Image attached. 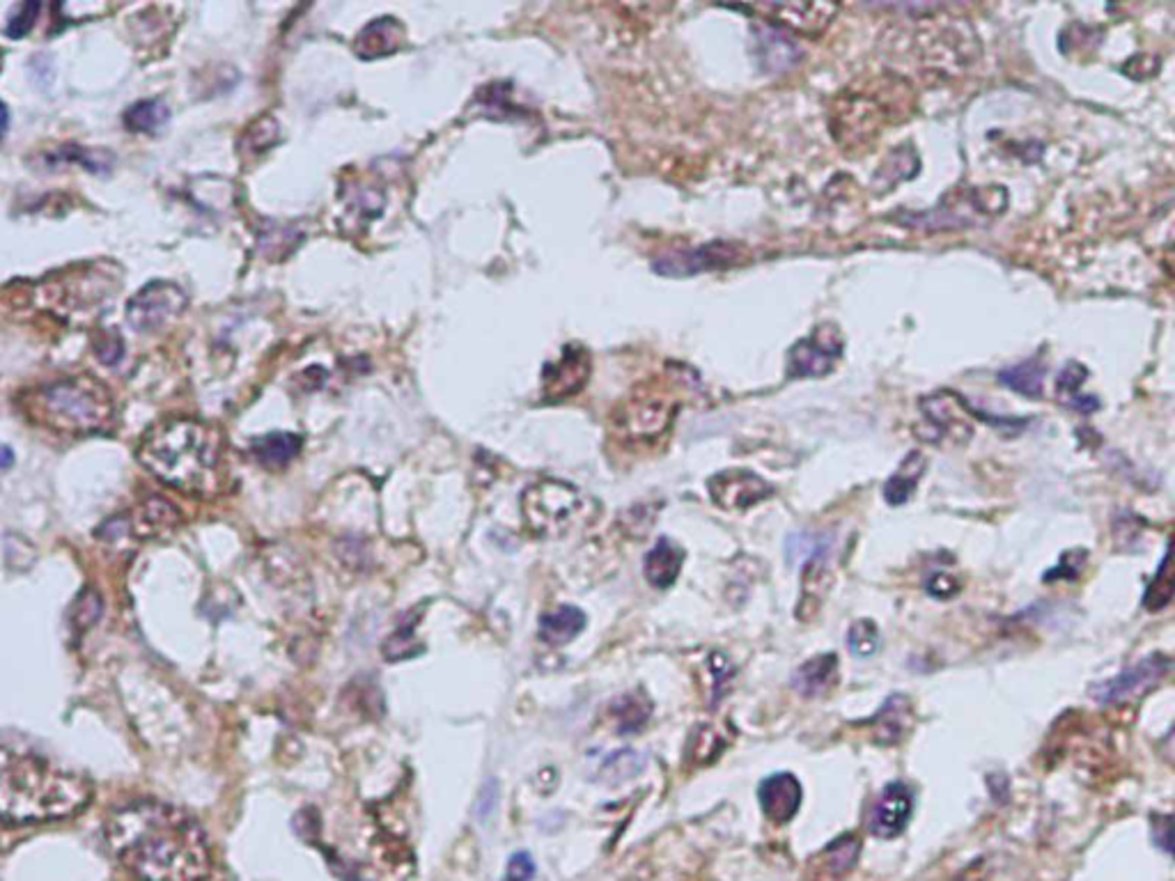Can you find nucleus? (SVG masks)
<instances>
[{"instance_id":"obj_1","label":"nucleus","mask_w":1175,"mask_h":881,"mask_svg":"<svg viewBox=\"0 0 1175 881\" xmlns=\"http://www.w3.org/2000/svg\"><path fill=\"white\" fill-rule=\"evenodd\" d=\"M106 843L140 881H202L211 870L205 829L173 803L138 801L115 810Z\"/></svg>"},{"instance_id":"obj_2","label":"nucleus","mask_w":1175,"mask_h":881,"mask_svg":"<svg viewBox=\"0 0 1175 881\" xmlns=\"http://www.w3.org/2000/svg\"><path fill=\"white\" fill-rule=\"evenodd\" d=\"M92 799V783L60 764L0 747V820L37 824L79 813Z\"/></svg>"},{"instance_id":"obj_3","label":"nucleus","mask_w":1175,"mask_h":881,"mask_svg":"<svg viewBox=\"0 0 1175 881\" xmlns=\"http://www.w3.org/2000/svg\"><path fill=\"white\" fill-rule=\"evenodd\" d=\"M138 461L179 492L209 496L221 478V434L191 419L163 421L140 440Z\"/></svg>"},{"instance_id":"obj_4","label":"nucleus","mask_w":1175,"mask_h":881,"mask_svg":"<svg viewBox=\"0 0 1175 881\" xmlns=\"http://www.w3.org/2000/svg\"><path fill=\"white\" fill-rule=\"evenodd\" d=\"M905 81L888 79V85L877 87L868 83L861 90H842L831 113V129L842 148H865L893 122L905 120L911 113V90H903Z\"/></svg>"},{"instance_id":"obj_5","label":"nucleus","mask_w":1175,"mask_h":881,"mask_svg":"<svg viewBox=\"0 0 1175 881\" xmlns=\"http://www.w3.org/2000/svg\"><path fill=\"white\" fill-rule=\"evenodd\" d=\"M33 409L37 421L67 434L104 432L113 423L108 390L92 379H62L39 386Z\"/></svg>"},{"instance_id":"obj_6","label":"nucleus","mask_w":1175,"mask_h":881,"mask_svg":"<svg viewBox=\"0 0 1175 881\" xmlns=\"http://www.w3.org/2000/svg\"><path fill=\"white\" fill-rule=\"evenodd\" d=\"M583 507L585 496L574 484L545 478L522 494V521L537 538H560L579 524Z\"/></svg>"},{"instance_id":"obj_7","label":"nucleus","mask_w":1175,"mask_h":881,"mask_svg":"<svg viewBox=\"0 0 1175 881\" xmlns=\"http://www.w3.org/2000/svg\"><path fill=\"white\" fill-rule=\"evenodd\" d=\"M186 292L168 281H152L127 304V324L136 333H159L186 310Z\"/></svg>"},{"instance_id":"obj_8","label":"nucleus","mask_w":1175,"mask_h":881,"mask_svg":"<svg viewBox=\"0 0 1175 881\" xmlns=\"http://www.w3.org/2000/svg\"><path fill=\"white\" fill-rule=\"evenodd\" d=\"M845 342L834 324H819L811 336L799 340L788 354V377H825L842 356Z\"/></svg>"},{"instance_id":"obj_9","label":"nucleus","mask_w":1175,"mask_h":881,"mask_svg":"<svg viewBox=\"0 0 1175 881\" xmlns=\"http://www.w3.org/2000/svg\"><path fill=\"white\" fill-rule=\"evenodd\" d=\"M744 258H746L744 246L731 244V242H712V244H702L698 248L668 252L664 255V258L654 260L652 269L666 278H689L702 271L731 269L744 262Z\"/></svg>"},{"instance_id":"obj_10","label":"nucleus","mask_w":1175,"mask_h":881,"mask_svg":"<svg viewBox=\"0 0 1175 881\" xmlns=\"http://www.w3.org/2000/svg\"><path fill=\"white\" fill-rule=\"evenodd\" d=\"M751 14H758L771 23V28H786L792 33H802L806 37L822 35L834 21L838 5L829 3H763L737 8Z\"/></svg>"},{"instance_id":"obj_11","label":"nucleus","mask_w":1175,"mask_h":881,"mask_svg":"<svg viewBox=\"0 0 1175 881\" xmlns=\"http://www.w3.org/2000/svg\"><path fill=\"white\" fill-rule=\"evenodd\" d=\"M708 490L712 501L731 513H744L773 494V486L765 478L746 469H731L712 475Z\"/></svg>"},{"instance_id":"obj_12","label":"nucleus","mask_w":1175,"mask_h":881,"mask_svg":"<svg viewBox=\"0 0 1175 881\" xmlns=\"http://www.w3.org/2000/svg\"><path fill=\"white\" fill-rule=\"evenodd\" d=\"M1168 670H1171V659L1164 655H1153L1143 659L1139 666L1120 672L1118 678L1095 684L1091 689V695L1097 703H1104V705L1120 703L1130 698V695L1153 689Z\"/></svg>"},{"instance_id":"obj_13","label":"nucleus","mask_w":1175,"mask_h":881,"mask_svg":"<svg viewBox=\"0 0 1175 881\" xmlns=\"http://www.w3.org/2000/svg\"><path fill=\"white\" fill-rule=\"evenodd\" d=\"M914 810V797L905 783H888L871 808L868 829L873 836L891 841L907 829Z\"/></svg>"},{"instance_id":"obj_14","label":"nucleus","mask_w":1175,"mask_h":881,"mask_svg":"<svg viewBox=\"0 0 1175 881\" xmlns=\"http://www.w3.org/2000/svg\"><path fill=\"white\" fill-rule=\"evenodd\" d=\"M588 377H591V356H588L583 346L570 344L562 350L558 361L545 365L543 386L547 398L562 400L579 392Z\"/></svg>"},{"instance_id":"obj_15","label":"nucleus","mask_w":1175,"mask_h":881,"mask_svg":"<svg viewBox=\"0 0 1175 881\" xmlns=\"http://www.w3.org/2000/svg\"><path fill=\"white\" fill-rule=\"evenodd\" d=\"M758 799H760L763 813L769 822L788 824L796 815L804 795H802V785H799L796 776L781 772V774L767 776L760 783Z\"/></svg>"},{"instance_id":"obj_16","label":"nucleus","mask_w":1175,"mask_h":881,"mask_svg":"<svg viewBox=\"0 0 1175 881\" xmlns=\"http://www.w3.org/2000/svg\"><path fill=\"white\" fill-rule=\"evenodd\" d=\"M834 540L822 536L817 547L811 551V555L804 559V574H802V599H799V618L808 609L806 620L813 618V611L819 609L822 599L827 595L829 586V555H831Z\"/></svg>"},{"instance_id":"obj_17","label":"nucleus","mask_w":1175,"mask_h":881,"mask_svg":"<svg viewBox=\"0 0 1175 881\" xmlns=\"http://www.w3.org/2000/svg\"><path fill=\"white\" fill-rule=\"evenodd\" d=\"M673 419V411L664 400L643 398L625 404L618 413L620 427L633 438L660 436Z\"/></svg>"},{"instance_id":"obj_18","label":"nucleus","mask_w":1175,"mask_h":881,"mask_svg":"<svg viewBox=\"0 0 1175 881\" xmlns=\"http://www.w3.org/2000/svg\"><path fill=\"white\" fill-rule=\"evenodd\" d=\"M405 37L407 33L403 23L393 16H382V19L370 21L368 26H363V31L357 35L354 51L363 60L384 58L403 49Z\"/></svg>"},{"instance_id":"obj_19","label":"nucleus","mask_w":1175,"mask_h":881,"mask_svg":"<svg viewBox=\"0 0 1175 881\" xmlns=\"http://www.w3.org/2000/svg\"><path fill=\"white\" fill-rule=\"evenodd\" d=\"M859 854L861 843L857 841V836H840L817 854L808 881H840L845 874L854 870Z\"/></svg>"},{"instance_id":"obj_20","label":"nucleus","mask_w":1175,"mask_h":881,"mask_svg":"<svg viewBox=\"0 0 1175 881\" xmlns=\"http://www.w3.org/2000/svg\"><path fill=\"white\" fill-rule=\"evenodd\" d=\"M683 563H685V551L675 542H671L668 538H662L645 553V561H643L645 582L656 590H666L677 582Z\"/></svg>"},{"instance_id":"obj_21","label":"nucleus","mask_w":1175,"mask_h":881,"mask_svg":"<svg viewBox=\"0 0 1175 881\" xmlns=\"http://www.w3.org/2000/svg\"><path fill=\"white\" fill-rule=\"evenodd\" d=\"M802 56L804 54L796 46V42L783 35L781 31L777 28L758 31V60L765 72H771V74L788 72V69H794L799 62H802Z\"/></svg>"},{"instance_id":"obj_22","label":"nucleus","mask_w":1175,"mask_h":881,"mask_svg":"<svg viewBox=\"0 0 1175 881\" xmlns=\"http://www.w3.org/2000/svg\"><path fill=\"white\" fill-rule=\"evenodd\" d=\"M838 678V657L836 655H817L806 663L799 666L792 676V689L802 693L804 698H817L829 693Z\"/></svg>"},{"instance_id":"obj_23","label":"nucleus","mask_w":1175,"mask_h":881,"mask_svg":"<svg viewBox=\"0 0 1175 881\" xmlns=\"http://www.w3.org/2000/svg\"><path fill=\"white\" fill-rule=\"evenodd\" d=\"M585 630V613L577 607H558L539 618L537 636L551 647H562L572 643Z\"/></svg>"},{"instance_id":"obj_24","label":"nucleus","mask_w":1175,"mask_h":881,"mask_svg":"<svg viewBox=\"0 0 1175 881\" xmlns=\"http://www.w3.org/2000/svg\"><path fill=\"white\" fill-rule=\"evenodd\" d=\"M865 726L875 728L880 744H898L900 737L911 726V703L907 701V695H891Z\"/></svg>"},{"instance_id":"obj_25","label":"nucleus","mask_w":1175,"mask_h":881,"mask_svg":"<svg viewBox=\"0 0 1175 881\" xmlns=\"http://www.w3.org/2000/svg\"><path fill=\"white\" fill-rule=\"evenodd\" d=\"M179 521H182L179 509L171 501L159 498V496L148 498L133 515V524L140 538L168 536V532H173L179 526Z\"/></svg>"},{"instance_id":"obj_26","label":"nucleus","mask_w":1175,"mask_h":881,"mask_svg":"<svg viewBox=\"0 0 1175 881\" xmlns=\"http://www.w3.org/2000/svg\"><path fill=\"white\" fill-rule=\"evenodd\" d=\"M301 436L290 432H271L253 438L251 453L267 469H283L301 453Z\"/></svg>"},{"instance_id":"obj_27","label":"nucleus","mask_w":1175,"mask_h":881,"mask_svg":"<svg viewBox=\"0 0 1175 881\" xmlns=\"http://www.w3.org/2000/svg\"><path fill=\"white\" fill-rule=\"evenodd\" d=\"M926 469H928L926 457H923L919 450L909 453V455L903 459L900 469L886 480V484H884V498H886L891 505H903V503H907V501L911 498V494L916 492V486H919V482H921Z\"/></svg>"},{"instance_id":"obj_28","label":"nucleus","mask_w":1175,"mask_h":881,"mask_svg":"<svg viewBox=\"0 0 1175 881\" xmlns=\"http://www.w3.org/2000/svg\"><path fill=\"white\" fill-rule=\"evenodd\" d=\"M610 714L620 735H637L643 730L652 716V703L643 691H631L610 703Z\"/></svg>"},{"instance_id":"obj_29","label":"nucleus","mask_w":1175,"mask_h":881,"mask_svg":"<svg viewBox=\"0 0 1175 881\" xmlns=\"http://www.w3.org/2000/svg\"><path fill=\"white\" fill-rule=\"evenodd\" d=\"M921 411L926 415L928 427L932 430V434L928 436L930 444H934L936 438H944L946 434L955 436L957 427L972 432L969 423L962 419V415H955V402H944V392H936V396L921 400Z\"/></svg>"},{"instance_id":"obj_30","label":"nucleus","mask_w":1175,"mask_h":881,"mask_svg":"<svg viewBox=\"0 0 1175 881\" xmlns=\"http://www.w3.org/2000/svg\"><path fill=\"white\" fill-rule=\"evenodd\" d=\"M645 767V757L633 749H620L606 755L597 770V783L616 787L631 778H637Z\"/></svg>"},{"instance_id":"obj_31","label":"nucleus","mask_w":1175,"mask_h":881,"mask_svg":"<svg viewBox=\"0 0 1175 881\" xmlns=\"http://www.w3.org/2000/svg\"><path fill=\"white\" fill-rule=\"evenodd\" d=\"M171 120V108L161 99H140L125 110V127L133 133H159Z\"/></svg>"},{"instance_id":"obj_32","label":"nucleus","mask_w":1175,"mask_h":881,"mask_svg":"<svg viewBox=\"0 0 1175 881\" xmlns=\"http://www.w3.org/2000/svg\"><path fill=\"white\" fill-rule=\"evenodd\" d=\"M999 381L1010 388L1020 392V396L1024 398H1040L1043 396V384H1045V367L1038 363V361H1026V363H1020V365H1013V367H1005L999 373Z\"/></svg>"},{"instance_id":"obj_33","label":"nucleus","mask_w":1175,"mask_h":881,"mask_svg":"<svg viewBox=\"0 0 1175 881\" xmlns=\"http://www.w3.org/2000/svg\"><path fill=\"white\" fill-rule=\"evenodd\" d=\"M113 161L115 156L106 150H90V148H81V145H65V148H58V152L54 156H49V164H79L83 166L85 171L90 173H108L113 168Z\"/></svg>"},{"instance_id":"obj_34","label":"nucleus","mask_w":1175,"mask_h":881,"mask_svg":"<svg viewBox=\"0 0 1175 881\" xmlns=\"http://www.w3.org/2000/svg\"><path fill=\"white\" fill-rule=\"evenodd\" d=\"M959 881H1033L1028 872L1010 859L997 861V856L974 864Z\"/></svg>"},{"instance_id":"obj_35","label":"nucleus","mask_w":1175,"mask_h":881,"mask_svg":"<svg viewBox=\"0 0 1175 881\" xmlns=\"http://www.w3.org/2000/svg\"><path fill=\"white\" fill-rule=\"evenodd\" d=\"M301 242V232L294 230L292 225H280V223H269L267 230L260 235V246H263V252L269 255L271 260H280L286 258V255H290Z\"/></svg>"},{"instance_id":"obj_36","label":"nucleus","mask_w":1175,"mask_h":881,"mask_svg":"<svg viewBox=\"0 0 1175 881\" xmlns=\"http://www.w3.org/2000/svg\"><path fill=\"white\" fill-rule=\"evenodd\" d=\"M880 630L877 624L873 620H857L850 632H848V645H850V653L859 659H868L877 655L880 650Z\"/></svg>"},{"instance_id":"obj_37","label":"nucleus","mask_w":1175,"mask_h":881,"mask_svg":"<svg viewBox=\"0 0 1175 881\" xmlns=\"http://www.w3.org/2000/svg\"><path fill=\"white\" fill-rule=\"evenodd\" d=\"M1171 599H1173V574H1171V567H1168V553H1166L1160 569H1157L1155 582L1148 586V592L1143 597V607L1148 611H1160V609L1171 604Z\"/></svg>"},{"instance_id":"obj_38","label":"nucleus","mask_w":1175,"mask_h":881,"mask_svg":"<svg viewBox=\"0 0 1175 881\" xmlns=\"http://www.w3.org/2000/svg\"><path fill=\"white\" fill-rule=\"evenodd\" d=\"M420 653V645L416 641V624L405 622L386 643H384V657L388 661H403L411 659Z\"/></svg>"},{"instance_id":"obj_39","label":"nucleus","mask_w":1175,"mask_h":881,"mask_svg":"<svg viewBox=\"0 0 1175 881\" xmlns=\"http://www.w3.org/2000/svg\"><path fill=\"white\" fill-rule=\"evenodd\" d=\"M278 122L271 118V115H265V118H260L257 122H253L248 127V131L244 133V145L248 152L257 154V152H265L269 150L276 141H278Z\"/></svg>"},{"instance_id":"obj_40","label":"nucleus","mask_w":1175,"mask_h":881,"mask_svg":"<svg viewBox=\"0 0 1175 881\" xmlns=\"http://www.w3.org/2000/svg\"><path fill=\"white\" fill-rule=\"evenodd\" d=\"M39 10H42V3L39 0H28V3H21L14 8V12L10 14L8 19V26H5V35L10 39H23L26 37L37 23V16H39Z\"/></svg>"},{"instance_id":"obj_41","label":"nucleus","mask_w":1175,"mask_h":881,"mask_svg":"<svg viewBox=\"0 0 1175 881\" xmlns=\"http://www.w3.org/2000/svg\"><path fill=\"white\" fill-rule=\"evenodd\" d=\"M349 210L351 214H354L357 219L361 221H372L374 216H380L382 210H384V193L380 189H361L357 191L354 198H349Z\"/></svg>"},{"instance_id":"obj_42","label":"nucleus","mask_w":1175,"mask_h":881,"mask_svg":"<svg viewBox=\"0 0 1175 881\" xmlns=\"http://www.w3.org/2000/svg\"><path fill=\"white\" fill-rule=\"evenodd\" d=\"M102 615V599L95 590H83L74 601V624L77 630H88Z\"/></svg>"},{"instance_id":"obj_43","label":"nucleus","mask_w":1175,"mask_h":881,"mask_svg":"<svg viewBox=\"0 0 1175 881\" xmlns=\"http://www.w3.org/2000/svg\"><path fill=\"white\" fill-rule=\"evenodd\" d=\"M499 797H501V792H499V783H497V778H489V780L482 785V790H480L478 801H476V808H474L476 820H478L480 824H487L493 815H497Z\"/></svg>"},{"instance_id":"obj_44","label":"nucleus","mask_w":1175,"mask_h":881,"mask_svg":"<svg viewBox=\"0 0 1175 881\" xmlns=\"http://www.w3.org/2000/svg\"><path fill=\"white\" fill-rule=\"evenodd\" d=\"M95 354L97 359L104 363V365H117L123 361L125 356V342L123 338L117 336L115 331L110 333H102L97 340H95Z\"/></svg>"},{"instance_id":"obj_45","label":"nucleus","mask_w":1175,"mask_h":881,"mask_svg":"<svg viewBox=\"0 0 1175 881\" xmlns=\"http://www.w3.org/2000/svg\"><path fill=\"white\" fill-rule=\"evenodd\" d=\"M535 879V859L528 851H514L505 866L501 881H533Z\"/></svg>"},{"instance_id":"obj_46","label":"nucleus","mask_w":1175,"mask_h":881,"mask_svg":"<svg viewBox=\"0 0 1175 881\" xmlns=\"http://www.w3.org/2000/svg\"><path fill=\"white\" fill-rule=\"evenodd\" d=\"M1086 377H1089V373H1086L1084 367H1081L1079 363H1070V365L1063 369V373H1061V377H1059V390H1070V392H1072V390H1077L1081 384H1084Z\"/></svg>"},{"instance_id":"obj_47","label":"nucleus","mask_w":1175,"mask_h":881,"mask_svg":"<svg viewBox=\"0 0 1175 881\" xmlns=\"http://www.w3.org/2000/svg\"><path fill=\"white\" fill-rule=\"evenodd\" d=\"M12 463H14V453L8 446H0V473L12 469Z\"/></svg>"},{"instance_id":"obj_48","label":"nucleus","mask_w":1175,"mask_h":881,"mask_svg":"<svg viewBox=\"0 0 1175 881\" xmlns=\"http://www.w3.org/2000/svg\"><path fill=\"white\" fill-rule=\"evenodd\" d=\"M8 127H10V108L5 102H0V138L8 133Z\"/></svg>"},{"instance_id":"obj_49","label":"nucleus","mask_w":1175,"mask_h":881,"mask_svg":"<svg viewBox=\"0 0 1175 881\" xmlns=\"http://www.w3.org/2000/svg\"><path fill=\"white\" fill-rule=\"evenodd\" d=\"M345 881H363L359 874H345Z\"/></svg>"},{"instance_id":"obj_50","label":"nucleus","mask_w":1175,"mask_h":881,"mask_svg":"<svg viewBox=\"0 0 1175 881\" xmlns=\"http://www.w3.org/2000/svg\"><path fill=\"white\" fill-rule=\"evenodd\" d=\"M0 69H3V54H0Z\"/></svg>"}]
</instances>
